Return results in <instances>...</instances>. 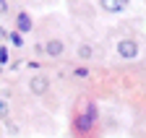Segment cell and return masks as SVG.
Wrapping results in <instances>:
<instances>
[{"label": "cell", "instance_id": "obj_9", "mask_svg": "<svg viewBox=\"0 0 146 138\" xmlns=\"http://www.w3.org/2000/svg\"><path fill=\"white\" fill-rule=\"evenodd\" d=\"M5 115H8V102L0 99V117H5Z\"/></svg>", "mask_w": 146, "mask_h": 138}, {"label": "cell", "instance_id": "obj_7", "mask_svg": "<svg viewBox=\"0 0 146 138\" xmlns=\"http://www.w3.org/2000/svg\"><path fill=\"white\" fill-rule=\"evenodd\" d=\"M8 39H11V44H16V47H21L24 44V37L18 31H13V34H8Z\"/></svg>", "mask_w": 146, "mask_h": 138}, {"label": "cell", "instance_id": "obj_3", "mask_svg": "<svg viewBox=\"0 0 146 138\" xmlns=\"http://www.w3.org/2000/svg\"><path fill=\"white\" fill-rule=\"evenodd\" d=\"M47 86H50V81H47L44 76H36V78L29 81V89H31L34 94H44V91H47Z\"/></svg>", "mask_w": 146, "mask_h": 138}, {"label": "cell", "instance_id": "obj_5", "mask_svg": "<svg viewBox=\"0 0 146 138\" xmlns=\"http://www.w3.org/2000/svg\"><path fill=\"white\" fill-rule=\"evenodd\" d=\"M125 5H128V0H102L104 11H123Z\"/></svg>", "mask_w": 146, "mask_h": 138}, {"label": "cell", "instance_id": "obj_11", "mask_svg": "<svg viewBox=\"0 0 146 138\" xmlns=\"http://www.w3.org/2000/svg\"><path fill=\"white\" fill-rule=\"evenodd\" d=\"M0 37H5V31H3V29H0Z\"/></svg>", "mask_w": 146, "mask_h": 138}, {"label": "cell", "instance_id": "obj_4", "mask_svg": "<svg viewBox=\"0 0 146 138\" xmlns=\"http://www.w3.org/2000/svg\"><path fill=\"white\" fill-rule=\"evenodd\" d=\"M44 50H47L50 57H58V55L63 52V42H60V39H50V42L44 44Z\"/></svg>", "mask_w": 146, "mask_h": 138}, {"label": "cell", "instance_id": "obj_6", "mask_svg": "<svg viewBox=\"0 0 146 138\" xmlns=\"http://www.w3.org/2000/svg\"><path fill=\"white\" fill-rule=\"evenodd\" d=\"M16 24H18V31H29L31 29V18H29L26 13H18L16 16Z\"/></svg>", "mask_w": 146, "mask_h": 138}, {"label": "cell", "instance_id": "obj_10", "mask_svg": "<svg viewBox=\"0 0 146 138\" xmlns=\"http://www.w3.org/2000/svg\"><path fill=\"white\" fill-rule=\"evenodd\" d=\"M8 63V50H0V65Z\"/></svg>", "mask_w": 146, "mask_h": 138}, {"label": "cell", "instance_id": "obj_1", "mask_svg": "<svg viewBox=\"0 0 146 138\" xmlns=\"http://www.w3.org/2000/svg\"><path fill=\"white\" fill-rule=\"evenodd\" d=\"M117 55H120V57H125V60L138 57V44H136L133 39H123V42L117 44Z\"/></svg>", "mask_w": 146, "mask_h": 138}, {"label": "cell", "instance_id": "obj_2", "mask_svg": "<svg viewBox=\"0 0 146 138\" xmlns=\"http://www.w3.org/2000/svg\"><path fill=\"white\" fill-rule=\"evenodd\" d=\"M94 115H97V107H94V104H89V112H86L84 117H78V123H76L78 130H89L91 123H94Z\"/></svg>", "mask_w": 146, "mask_h": 138}, {"label": "cell", "instance_id": "obj_8", "mask_svg": "<svg viewBox=\"0 0 146 138\" xmlns=\"http://www.w3.org/2000/svg\"><path fill=\"white\" fill-rule=\"evenodd\" d=\"M78 55H81V57H91V47H89V44H81V47H78Z\"/></svg>", "mask_w": 146, "mask_h": 138}]
</instances>
